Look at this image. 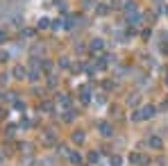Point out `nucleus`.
<instances>
[{"mask_svg": "<svg viewBox=\"0 0 168 166\" xmlns=\"http://www.w3.org/2000/svg\"><path fill=\"white\" fill-rule=\"evenodd\" d=\"M57 103H59V105H64V107H68V105H71V100H68V96H64V94H61L59 98H57Z\"/></svg>", "mask_w": 168, "mask_h": 166, "instance_id": "obj_2", "label": "nucleus"}, {"mask_svg": "<svg viewBox=\"0 0 168 166\" xmlns=\"http://www.w3.org/2000/svg\"><path fill=\"white\" fill-rule=\"evenodd\" d=\"M5 41V32H0V43Z\"/></svg>", "mask_w": 168, "mask_h": 166, "instance_id": "obj_8", "label": "nucleus"}, {"mask_svg": "<svg viewBox=\"0 0 168 166\" xmlns=\"http://www.w3.org/2000/svg\"><path fill=\"white\" fill-rule=\"evenodd\" d=\"M27 80H30V82H36V80H39V73H36V71H32V73H30V78H27Z\"/></svg>", "mask_w": 168, "mask_h": 166, "instance_id": "obj_4", "label": "nucleus"}, {"mask_svg": "<svg viewBox=\"0 0 168 166\" xmlns=\"http://www.w3.org/2000/svg\"><path fill=\"white\" fill-rule=\"evenodd\" d=\"M91 48H93V50H100V48H102V41H100V39H96V41L91 43Z\"/></svg>", "mask_w": 168, "mask_h": 166, "instance_id": "obj_3", "label": "nucleus"}, {"mask_svg": "<svg viewBox=\"0 0 168 166\" xmlns=\"http://www.w3.org/2000/svg\"><path fill=\"white\" fill-rule=\"evenodd\" d=\"M11 75H14L16 80H23V78H25V68H23V66H14V71H11Z\"/></svg>", "mask_w": 168, "mask_h": 166, "instance_id": "obj_1", "label": "nucleus"}, {"mask_svg": "<svg viewBox=\"0 0 168 166\" xmlns=\"http://www.w3.org/2000/svg\"><path fill=\"white\" fill-rule=\"evenodd\" d=\"M100 130H102V134H109V125L107 123H100Z\"/></svg>", "mask_w": 168, "mask_h": 166, "instance_id": "obj_6", "label": "nucleus"}, {"mask_svg": "<svg viewBox=\"0 0 168 166\" xmlns=\"http://www.w3.org/2000/svg\"><path fill=\"white\" fill-rule=\"evenodd\" d=\"M9 59V52H5V50H0V62H7Z\"/></svg>", "mask_w": 168, "mask_h": 166, "instance_id": "obj_5", "label": "nucleus"}, {"mask_svg": "<svg viewBox=\"0 0 168 166\" xmlns=\"http://www.w3.org/2000/svg\"><path fill=\"white\" fill-rule=\"evenodd\" d=\"M2 114H5V109H2V107H0V118H2Z\"/></svg>", "mask_w": 168, "mask_h": 166, "instance_id": "obj_9", "label": "nucleus"}, {"mask_svg": "<svg viewBox=\"0 0 168 166\" xmlns=\"http://www.w3.org/2000/svg\"><path fill=\"white\" fill-rule=\"evenodd\" d=\"M48 23H50L48 18H41V21H39V27H48Z\"/></svg>", "mask_w": 168, "mask_h": 166, "instance_id": "obj_7", "label": "nucleus"}]
</instances>
